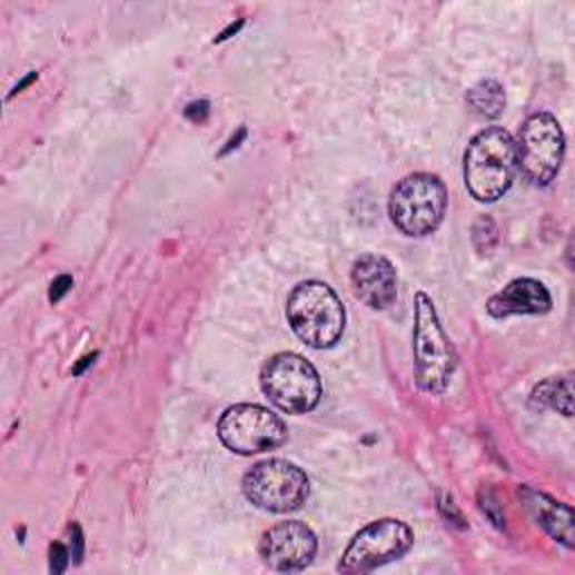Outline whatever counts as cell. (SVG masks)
Here are the masks:
<instances>
[{"mask_svg": "<svg viewBox=\"0 0 575 575\" xmlns=\"http://www.w3.org/2000/svg\"><path fill=\"white\" fill-rule=\"evenodd\" d=\"M531 405L539 409H555L564 416H573V380L571 376L564 378H548L539 383L531 394Z\"/></svg>", "mask_w": 575, "mask_h": 575, "instance_id": "cell-14", "label": "cell"}, {"mask_svg": "<svg viewBox=\"0 0 575 575\" xmlns=\"http://www.w3.org/2000/svg\"><path fill=\"white\" fill-rule=\"evenodd\" d=\"M185 115L187 118L191 120V122H205L207 120V115H209V103L207 101H194V103H189L187 106V110H185Z\"/></svg>", "mask_w": 575, "mask_h": 575, "instance_id": "cell-20", "label": "cell"}, {"mask_svg": "<svg viewBox=\"0 0 575 575\" xmlns=\"http://www.w3.org/2000/svg\"><path fill=\"white\" fill-rule=\"evenodd\" d=\"M317 553L315 533L301 522H281L268 528L259 542V555L272 571H301Z\"/></svg>", "mask_w": 575, "mask_h": 575, "instance_id": "cell-10", "label": "cell"}, {"mask_svg": "<svg viewBox=\"0 0 575 575\" xmlns=\"http://www.w3.org/2000/svg\"><path fill=\"white\" fill-rule=\"evenodd\" d=\"M244 138H246V129H241V131H239V136H237L235 140H229V145H227V147L220 151V156H225V153H229V151H232V149H237V147H239V142H241Z\"/></svg>", "mask_w": 575, "mask_h": 575, "instance_id": "cell-24", "label": "cell"}, {"mask_svg": "<svg viewBox=\"0 0 575 575\" xmlns=\"http://www.w3.org/2000/svg\"><path fill=\"white\" fill-rule=\"evenodd\" d=\"M548 310L551 295L546 286L535 279H515L488 301V313L497 319L510 315H542Z\"/></svg>", "mask_w": 575, "mask_h": 575, "instance_id": "cell-12", "label": "cell"}, {"mask_svg": "<svg viewBox=\"0 0 575 575\" xmlns=\"http://www.w3.org/2000/svg\"><path fill=\"white\" fill-rule=\"evenodd\" d=\"M482 510L493 519L497 528H504V515L499 513V504L493 493H482Z\"/></svg>", "mask_w": 575, "mask_h": 575, "instance_id": "cell-19", "label": "cell"}, {"mask_svg": "<svg viewBox=\"0 0 575 575\" xmlns=\"http://www.w3.org/2000/svg\"><path fill=\"white\" fill-rule=\"evenodd\" d=\"M218 438L227 449L250 456L281 447L288 438V427L261 405H235L220 416Z\"/></svg>", "mask_w": 575, "mask_h": 575, "instance_id": "cell-8", "label": "cell"}, {"mask_svg": "<svg viewBox=\"0 0 575 575\" xmlns=\"http://www.w3.org/2000/svg\"><path fill=\"white\" fill-rule=\"evenodd\" d=\"M466 187L479 202H495L508 194L517 174V147L502 127H488L466 151Z\"/></svg>", "mask_w": 575, "mask_h": 575, "instance_id": "cell-1", "label": "cell"}, {"mask_svg": "<svg viewBox=\"0 0 575 575\" xmlns=\"http://www.w3.org/2000/svg\"><path fill=\"white\" fill-rule=\"evenodd\" d=\"M70 533H72V542H70L72 559H75V562H81V555H83V537H81V528H79V526H70Z\"/></svg>", "mask_w": 575, "mask_h": 575, "instance_id": "cell-22", "label": "cell"}, {"mask_svg": "<svg viewBox=\"0 0 575 575\" xmlns=\"http://www.w3.org/2000/svg\"><path fill=\"white\" fill-rule=\"evenodd\" d=\"M295 335L313 349H330L339 341L347 313L330 286L321 281L299 284L286 304Z\"/></svg>", "mask_w": 575, "mask_h": 575, "instance_id": "cell-2", "label": "cell"}, {"mask_svg": "<svg viewBox=\"0 0 575 575\" xmlns=\"http://www.w3.org/2000/svg\"><path fill=\"white\" fill-rule=\"evenodd\" d=\"M37 77H39L37 72H30V75H28V77H26V79H23V81H21V83L14 88V90H12V95H10V97H14V95H17V92H21L23 88H28L32 81H37Z\"/></svg>", "mask_w": 575, "mask_h": 575, "instance_id": "cell-25", "label": "cell"}, {"mask_svg": "<svg viewBox=\"0 0 575 575\" xmlns=\"http://www.w3.org/2000/svg\"><path fill=\"white\" fill-rule=\"evenodd\" d=\"M468 106L482 115V118H499L502 110L506 108V95L499 81L484 79L477 86L468 90Z\"/></svg>", "mask_w": 575, "mask_h": 575, "instance_id": "cell-15", "label": "cell"}, {"mask_svg": "<svg viewBox=\"0 0 575 575\" xmlns=\"http://www.w3.org/2000/svg\"><path fill=\"white\" fill-rule=\"evenodd\" d=\"M95 358H97V354L81 358V363H79V365L72 369V374H75V376H81V374H83V369H86V367H90V365L95 363Z\"/></svg>", "mask_w": 575, "mask_h": 575, "instance_id": "cell-23", "label": "cell"}, {"mask_svg": "<svg viewBox=\"0 0 575 575\" xmlns=\"http://www.w3.org/2000/svg\"><path fill=\"white\" fill-rule=\"evenodd\" d=\"M438 510H440V513H443V517H445L447 522H452L454 526H458V528H466L464 515H462V510L456 508V504H454V499H452L449 495H445V493H438Z\"/></svg>", "mask_w": 575, "mask_h": 575, "instance_id": "cell-17", "label": "cell"}, {"mask_svg": "<svg viewBox=\"0 0 575 575\" xmlns=\"http://www.w3.org/2000/svg\"><path fill=\"white\" fill-rule=\"evenodd\" d=\"M70 562H72L70 548H66V546L59 544V542L50 546V571H52V573H63Z\"/></svg>", "mask_w": 575, "mask_h": 575, "instance_id": "cell-18", "label": "cell"}, {"mask_svg": "<svg viewBox=\"0 0 575 575\" xmlns=\"http://www.w3.org/2000/svg\"><path fill=\"white\" fill-rule=\"evenodd\" d=\"M473 239H475V246L482 255H490L493 248L497 246L499 241V232H497V225L490 216H482L475 227H473Z\"/></svg>", "mask_w": 575, "mask_h": 575, "instance_id": "cell-16", "label": "cell"}, {"mask_svg": "<svg viewBox=\"0 0 575 575\" xmlns=\"http://www.w3.org/2000/svg\"><path fill=\"white\" fill-rule=\"evenodd\" d=\"M72 288V277H68V275H63V277H59V279H54L52 281V286H50V301L52 304H57L68 290Z\"/></svg>", "mask_w": 575, "mask_h": 575, "instance_id": "cell-21", "label": "cell"}, {"mask_svg": "<svg viewBox=\"0 0 575 575\" xmlns=\"http://www.w3.org/2000/svg\"><path fill=\"white\" fill-rule=\"evenodd\" d=\"M414 546V531L398 519H378L365 526L339 562L344 573H367L403 557Z\"/></svg>", "mask_w": 575, "mask_h": 575, "instance_id": "cell-9", "label": "cell"}, {"mask_svg": "<svg viewBox=\"0 0 575 575\" xmlns=\"http://www.w3.org/2000/svg\"><path fill=\"white\" fill-rule=\"evenodd\" d=\"M351 284L356 297L371 310L389 308L398 297V275L389 259L365 255L354 264Z\"/></svg>", "mask_w": 575, "mask_h": 575, "instance_id": "cell-11", "label": "cell"}, {"mask_svg": "<svg viewBox=\"0 0 575 575\" xmlns=\"http://www.w3.org/2000/svg\"><path fill=\"white\" fill-rule=\"evenodd\" d=\"M244 493L257 508L284 515L299 510L306 504L310 482L295 464L281 462V458H268V462H261L248 470L244 477Z\"/></svg>", "mask_w": 575, "mask_h": 575, "instance_id": "cell-6", "label": "cell"}, {"mask_svg": "<svg viewBox=\"0 0 575 575\" xmlns=\"http://www.w3.org/2000/svg\"><path fill=\"white\" fill-rule=\"evenodd\" d=\"M241 26H244V21H239V23H237V26H229V28H227V30H225V32H222V34H220V37H218V39H216V41H218V43H220V41H225V39H229V34H237V32H239V28H241ZM216 41H214V43H216Z\"/></svg>", "mask_w": 575, "mask_h": 575, "instance_id": "cell-26", "label": "cell"}, {"mask_svg": "<svg viewBox=\"0 0 575 575\" xmlns=\"http://www.w3.org/2000/svg\"><path fill=\"white\" fill-rule=\"evenodd\" d=\"M414 365L416 385L427 394H443L456 369L452 344L425 293H418L414 301Z\"/></svg>", "mask_w": 575, "mask_h": 575, "instance_id": "cell-3", "label": "cell"}, {"mask_svg": "<svg viewBox=\"0 0 575 575\" xmlns=\"http://www.w3.org/2000/svg\"><path fill=\"white\" fill-rule=\"evenodd\" d=\"M266 396L286 414L313 412L321 400V380L315 367L297 354H279L261 369Z\"/></svg>", "mask_w": 575, "mask_h": 575, "instance_id": "cell-5", "label": "cell"}, {"mask_svg": "<svg viewBox=\"0 0 575 575\" xmlns=\"http://www.w3.org/2000/svg\"><path fill=\"white\" fill-rule=\"evenodd\" d=\"M447 209L445 185L429 174L403 178L389 196V216L405 237L420 239L436 232Z\"/></svg>", "mask_w": 575, "mask_h": 575, "instance_id": "cell-4", "label": "cell"}, {"mask_svg": "<svg viewBox=\"0 0 575 575\" xmlns=\"http://www.w3.org/2000/svg\"><path fill=\"white\" fill-rule=\"evenodd\" d=\"M519 499L537 526H542L553 539L562 542L566 548H573V513L568 506L557 504L555 499L531 486L519 488Z\"/></svg>", "mask_w": 575, "mask_h": 575, "instance_id": "cell-13", "label": "cell"}, {"mask_svg": "<svg viewBox=\"0 0 575 575\" xmlns=\"http://www.w3.org/2000/svg\"><path fill=\"white\" fill-rule=\"evenodd\" d=\"M517 167L535 187H546L559 174L564 160V133L551 112H535L519 131Z\"/></svg>", "mask_w": 575, "mask_h": 575, "instance_id": "cell-7", "label": "cell"}]
</instances>
